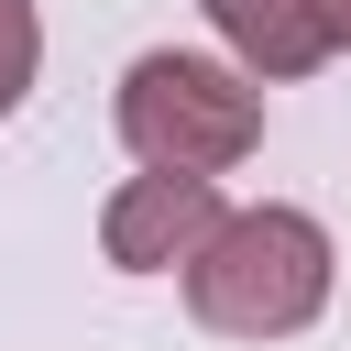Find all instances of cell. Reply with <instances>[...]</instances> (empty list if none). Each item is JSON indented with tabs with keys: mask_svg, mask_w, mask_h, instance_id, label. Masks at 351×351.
Segmentation results:
<instances>
[{
	"mask_svg": "<svg viewBox=\"0 0 351 351\" xmlns=\"http://www.w3.org/2000/svg\"><path fill=\"white\" fill-rule=\"evenodd\" d=\"M329 230L307 208H219V230L186 252V307L219 340H285L329 307Z\"/></svg>",
	"mask_w": 351,
	"mask_h": 351,
	"instance_id": "1",
	"label": "cell"
},
{
	"mask_svg": "<svg viewBox=\"0 0 351 351\" xmlns=\"http://www.w3.org/2000/svg\"><path fill=\"white\" fill-rule=\"evenodd\" d=\"M121 143L143 154V176H197L219 186L252 143H263V88L219 55H186V44H154L121 66Z\"/></svg>",
	"mask_w": 351,
	"mask_h": 351,
	"instance_id": "2",
	"label": "cell"
},
{
	"mask_svg": "<svg viewBox=\"0 0 351 351\" xmlns=\"http://www.w3.org/2000/svg\"><path fill=\"white\" fill-rule=\"evenodd\" d=\"M208 230H219V186H197V176H132L99 208V252L121 274H176Z\"/></svg>",
	"mask_w": 351,
	"mask_h": 351,
	"instance_id": "3",
	"label": "cell"
},
{
	"mask_svg": "<svg viewBox=\"0 0 351 351\" xmlns=\"http://www.w3.org/2000/svg\"><path fill=\"white\" fill-rule=\"evenodd\" d=\"M208 22H219V44L241 55V77H307L329 44H318V22H307V0H208Z\"/></svg>",
	"mask_w": 351,
	"mask_h": 351,
	"instance_id": "4",
	"label": "cell"
},
{
	"mask_svg": "<svg viewBox=\"0 0 351 351\" xmlns=\"http://www.w3.org/2000/svg\"><path fill=\"white\" fill-rule=\"evenodd\" d=\"M33 77H44V22H33V0H0V121L33 99Z\"/></svg>",
	"mask_w": 351,
	"mask_h": 351,
	"instance_id": "5",
	"label": "cell"
},
{
	"mask_svg": "<svg viewBox=\"0 0 351 351\" xmlns=\"http://www.w3.org/2000/svg\"><path fill=\"white\" fill-rule=\"evenodd\" d=\"M307 22H318V44H329V55H351V0H307Z\"/></svg>",
	"mask_w": 351,
	"mask_h": 351,
	"instance_id": "6",
	"label": "cell"
}]
</instances>
